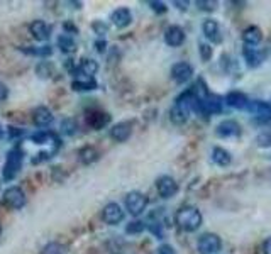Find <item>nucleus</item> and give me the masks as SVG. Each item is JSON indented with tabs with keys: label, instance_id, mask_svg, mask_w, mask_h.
<instances>
[{
	"label": "nucleus",
	"instance_id": "1",
	"mask_svg": "<svg viewBox=\"0 0 271 254\" xmlns=\"http://www.w3.org/2000/svg\"><path fill=\"white\" fill-rule=\"evenodd\" d=\"M175 221L182 231L195 232L202 226V214L195 207H183L176 212Z\"/></svg>",
	"mask_w": 271,
	"mask_h": 254
},
{
	"label": "nucleus",
	"instance_id": "2",
	"mask_svg": "<svg viewBox=\"0 0 271 254\" xmlns=\"http://www.w3.org/2000/svg\"><path fill=\"white\" fill-rule=\"evenodd\" d=\"M22 159H24V153L19 146L12 148L7 154V161L5 166H3V180H14L17 173L20 171V166H22Z\"/></svg>",
	"mask_w": 271,
	"mask_h": 254
},
{
	"label": "nucleus",
	"instance_id": "3",
	"mask_svg": "<svg viewBox=\"0 0 271 254\" xmlns=\"http://www.w3.org/2000/svg\"><path fill=\"white\" fill-rule=\"evenodd\" d=\"M197 112H202V114H219L222 110V98L219 95H205L204 98H197V105H195Z\"/></svg>",
	"mask_w": 271,
	"mask_h": 254
},
{
	"label": "nucleus",
	"instance_id": "4",
	"mask_svg": "<svg viewBox=\"0 0 271 254\" xmlns=\"http://www.w3.org/2000/svg\"><path fill=\"white\" fill-rule=\"evenodd\" d=\"M146 207H148V197L143 195L141 192H131L127 193L126 197V209L127 212L131 215H141L146 210Z\"/></svg>",
	"mask_w": 271,
	"mask_h": 254
},
{
	"label": "nucleus",
	"instance_id": "5",
	"mask_svg": "<svg viewBox=\"0 0 271 254\" xmlns=\"http://www.w3.org/2000/svg\"><path fill=\"white\" fill-rule=\"evenodd\" d=\"M222 246V241L219 236L216 234H204L197 243V248H199L200 254H214L217 253Z\"/></svg>",
	"mask_w": 271,
	"mask_h": 254
},
{
	"label": "nucleus",
	"instance_id": "6",
	"mask_svg": "<svg viewBox=\"0 0 271 254\" xmlns=\"http://www.w3.org/2000/svg\"><path fill=\"white\" fill-rule=\"evenodd\" d=\"M3 202L10 207V209H22L25 205V193L22 192V188L19 187H10L7 188L3 193Z\"/></svg>",
	"mask_w": 271,
	"mask_h": 254
},
{
	"label": "nucleus",
	"instance_id": "7",
	"mask_svg": "<svg viewBox=\"0 0 271 254\" xmlns=\"http://www.w3.org/2000/svg\"><path fill=\"white\" fill-rule=\"evenodd\" d=\"M102 217H104V221L107 224H110V226H115V224H119V222L124 221V210H122V207H120L119 204H115V202H110V204H107L104 207Z\"/></svg>",
	"mask_w": 271,
	"mask_h": 254
},
{
	"label": "nucleus",
	"instance_id": "8",
	"mask_svg": "<svg viewBox=\"0 0 271 254\" xmlns=\"http://www.w3.org/2000/svg\"><path fill=\"white\" fill-rule=\"evenodd\" d=\"M156 190L163 199H171L178 192V183L171 176H161L156 182Z\"/></svg>",
	"mask_w": 271,
	"mask_h": 254
},
{
	"label": "nucleus",
	"instance_id": "9",
	"mask_svg": "<svg viewBox=\"0 0 271 254\" xmlns=\"http://www.w3.org/2000/svg\"><path fill=\"white\" fill-rule=\"evenodd\" d=\"M171 76H173V80L176 83H187V81L193 76L192 64H188L185 61L173 64V68H171Z\"/></svg>",
	"mask_w": 271,
	"mask_h": 254
},
{
	"label": "nucleus",
	"instance_id": "10",
	"mask_svg": "<svg viewBox=\"0 0 271 254\" xmlns=\"http://www.w3.org/2000/svg\"><path fill=\"white\" fill-rule=\"evenodd\" d=\"M110 20H112V24H114L115 27L124 29L132 22V14H131V10H129L127 7H119L110 14Z\"/></svg>",
	"mask_w": 271,
	"mask_h": 254
},
{
	"label": "nucleus",
	"instance_id": "11",
	"mask_svg": "<svg viewBox=\"0 0 271 254\" xmlns=\"http://www.w3.org/2000/svg\"><path fill=\"white\" fill-rule=\"evenodd\" d=\"M165 41L168 46L178 48V46H182L185 42V31L180 25H170L165 31Z\"/></svg>",
	"mask_w": 271,
	"mask_h": 254
},
{
	"label": "nucleus",
	"instance_id": "12",
	"mask_svg": "<svg viewBox=\"0 0 271 254\" xmlns=\"http://www.w3.org/2000/svg\"><path fill=\"white\" fill-rule=\"evenodd\" d=\"M32 120L37 127H48L53 124L54 115L48 107H37V109L32 112Z\"/></svg>",
	"mask_w": 271,
	"mask_h": 254
},
{
	"label": "nucleus",
	"instance_id": "13",
	"mask_svg": "<svg viewBox=\"0 0 271 254\" xmlns=\"http://www.w3.org/2000/svg\"><path fill=\"white\" fill-rule=\"evenodd\" d=\"M216 132H217L219 137H234V136H239L241 127L236 120L227 119V120H222V122L219 124Z\"/></svg>",
	"mask_w": 271,
	"mask_h": 254
},
{
	"label": "nucleus",
	"instance_id": "14",
	"mask_svg": "<svg viewBox=\"0 0 271 254\" xmlns=\"http://www.w3.org/2000/svg\"><path fill=\"white\" fill-rule=\"evenodd\" d=\"M202 31H204L205 37L212 42H222V34H221V27H219L217 20L214 19H207L204 24H202Z\"/></svg>",
	"mask_w": 271,
	"mask_h": 254
},
{
	"label": "nucleus",
	"instance_id": "15",
	"mask_svg": "<svg viewBox=\"0 0 271 254\" xmlns=\"http://www.w3.org/2000/svg\"><path fill=\"white\" fill-rule=\"evenodd\" d=\"M131 132H132L131 122H119L110 129V137L114 141H117V143H124V141H127L131 137Z\"/></svg>",
	"mask_w": 271,
	"mask_h": 254
},
{
	"label": "nucleus",
	"instance_id": "16",
	"mask_svg": "<svg viewBox=\"0 0 271 254\" xmlns=\"http://www.w3.org/2000/svg\"><path fill=\"white\" fill-rule=\"evenodd\" d=\"M29 31H31L32 37L36 41H46L49 39L51 36V29L48 27V24L44 22V20H34V22L29 25Z\"/></svg>",
	"mask_w": 271,
	"mask_h": 254
},
{
	"label": "nucleus",
	"instance_id": "17",
	"mask_svg": "<svg viewBox=\"0 0 271 254\" xmlns=\"http://www.w3.org/2000/svg\"><path fill=\"white\" fill-rule=\"evenodd\" d=\"M87 122L92 129L98 131V129H104L107 124L110 122V115L105 114V112H90L87 117Z\"/></svg>",
	"mask_w": 271,
	"mask_h": 254
},
{
	"label": "nucleus",
	"instance_id": "18",
	"mask_svg": "<svg viewBox=\"0 0 271 254\" xmlns=\"http://www.w3.org/2000/svg\"><path fill=\"white\" fill-rule=\"evenodd\" d=\"M261 39H263V34H261V29L258 25H249V27L244 29L243 32V41L249 46H256L260 44Z\"/></svg>",
	"mask_w": 271,
	"mask_h": 254
},
{
	"label": "nucleus",
	"instance_id": "19",
	"mask_svg": "<svg viewBox=\"0 0 271 254\" xmlns=\"http://www.w3.org/2000/svg\"><path fill=\"white\" fill-rule=\"evenodd\" d=\"M244 56H246V61H248L249 66L256 68V66H260V64L265 61L266 53H265V49L248 48L246 51H244Z\"/></svg>",
	"mask_w": 271,
	"mask_h": 254
},
{
	"label": "nucleus",
	"instance_id": "20",
	"mask_svg": "<svg viewBox=\"0 0 271 254\" xmlns=\"http://www.w3.org/2000/svg\"><path fill=\"white\" fill-rule=\"evenodd\" d=\"M248 109L253 112L255 115L260 117H271V105H268L263 100H255V102H248Z\"/></svg>",
	"mask_w": 271,
	"mask_h": 254
},
{
	"label": "nucleus",
	"instance_id": "21",
	"mask_svg": "<svg viewBox=\"0 0 271 254\" xmlns=\"http://www.w3.org/2000/svg\"><path fill=\"white\" fill-rule=\"evenodd\" d=\"M226 102L227 105L234 107V109H244V107H248V97L243 92H231L226 97Z\"/></svg>",
	"mask_w": 271,
	"mask_h": 254
},
{
	"label": "nucleus",
	"instance_id": "22",
	"mask_svg": "<svg viewBox=\"0 0 271 254\" xmlns=\"http://www.w3.org/2000/svg\"><path fill=\"white\" fill-rule=\"evenodd\" d=\"M212 159H214V163H217L219 166H227V165H231L232 156H231V153L226 151L224 148H214Z\"/></svg>",
	"mask_w": 271,
	"mask_h": 254
},
{
	"label": "nucleus",
	"instance_id": "23",
	"mask_svg": "<svg viewBox=\"0 0 271 254\" xmlns=\"http://www.w3.org/2000/svg\"><path fill=\"white\" fill-rule=\"evenodd\" d=\"M58 48L61 49V53L70 54V53H73V51L76 49L75 39H73L70 34H61V36L58 37Z\"/></svg>",
	"mask_w": 271,
	"mask_h": 254
},
{
	"label": "nucleus",
	"instance_id": "24",
	"mask_svg": "<svg viewBox=\"0 0 271 254\" xmlns=\"http://www.w3.org/2000/svg\"><path fill=\"white\" fill-rule=\"evenodd\" d=\"M78 156H80V161H81V163H85V165H90V163L97 161L100 154H98V151H97L95 148H93V146H85L83 149H80Z\"/></svg>",
	"mask_w": 271,
	"mask_h": 254
},
{
	"label": "nucleus",
	"instance_id": "25",
	"mask_svg": "<svg viewBox=\"0 0 271 254\" xmlns=\"http://www.w3.org/2000/svg\"><path fill=\"white\" fill-rule=\"evenodd\" d=\"M78 71H81L83 75H88V76H93L95 73L98 71V63L95 59H81L80 61V66H78Z\"/></svg>",
	"mask_w": 271,
	"mask_h": 254
},
{
	"label": "nucleus",
	"instance_id": "26",
	"mask_svg": "<svg viewBox=\"0 0 271 254\" xmlns=\"http://www.w3.org/2000/svg\"><path fill=\"white\" fill-rule=\"evenodd\" d=\"M73 90L76 92H87V90H95L97 88V83L93 80H88V81H73Z\"/></svg>",
	"mask_w": 271,
	"mask_h": 254
},
{
	"label": "nucleus",
	"instance_id": "27",
	"mask_svg": "<svg viewBox=\"0 0 271 254\" xmlns=\"http://www.w3.org/2000/svg\"><path fill=\"white\" fill-rule=\"evenodd\" d=\"M25 54H32V56H49L53 53V49L49 46H42V48H22Z\"/></svg>",
	"mask_w": 271,
	"mask_h": 254
},
{
	"label": "nucleus",
	"instance_id": "28",
	"mask_svg": "<svg viewBox=\"0 0 271 254\" xmlns=\"http://www.w3.org/2000/svg\"><path fill=\"white\" fill-rule=\"evenodd\" d=\"M41 254H64V251H63V246H61V244H58V243H49V244H46V246L42 248Z\"/></svg>",
	"mask_w": 271,
	"mask_h": 254
},
{
	"label": "nucleus",
	"instance_id": "29",
	"mask_svg": "<svg viewBox=\"0 0 271 254\" xmlns=\"http://www.w3.org/2000/svg\"><path fill=\"white\" fill-rule=\"evenodd\" d=\"M144 229H146V224L144 222L134 221V222H131L126 227V232H127V234H139V232H143Z\"/></svg>",
	"mask_w": 271,
	"mask_h": 254
},
{
	"label": "nucleus",
	"instance_id": "30",
	"mask_svg": "<svg viewBox=\"0 0 271 254\" xmlns=\"http://www.w3.org/2000/svg\"><path fill=\"white\" fill-rule=\"evenodd\" d=\"M51 137H53L51 132L42 131V132H36V134L32 136V141L36 144H44V143H48V139H51Z\"/></svg>",
	"mask_w": 271,
	"mask_h": 254
},
{
	"label": "nucleus",
	"instance_id": "31",
	"mask_svg": "<svg viewBox=\"0 0 271 254\" xmlns=\"http://www.w3.org/2000/svg\"><path fill=\"white\" fill-rule=\"evenodd\" d=\"M256 143L258 146H271V131L261 132V134L256 137Z\"/></svg>",
	"mask_w": 271,
	"mask_h": 254
},
{
	"label": "nucleus",
	"instance_id": "32",
	"mask_svg": "<svg viewBox=\"0 0 271 254\" xmlns=\"http://www.w3.org/2000/svg\"><path fill=\"white\" fill-rule=\"evenodd\" d=\"M36 71H37V75L42 76V78H46V76H51L49 75V73H51V64L46 63V61H42V63L37 64Z\"/></svg>",
	"mask_w": 271,
	"mask_h": 254
},
{
	"label": "nucleus",
	"instance_id": "33",
	"mask_svg": "<svg viewBox=\"0 0 271 254\" xmlns=\"http://www.w3.org/2000/svg\"><path fill=\"white\" fill-rule=\"evenodd\" d=\"M197 5H199V8H202V10H214V8L217 7V2H214V0H199Z\"/></svg>",
	"mask_w": 271,
	"mask_h": 254
},
{
	"label": "nucleus",
	"instance_id": "34",
	"mask_svg": "<svg viewBox=\"0 0 271 254\" xmlns=\"http://www.w3.org/2000/svg\"><path fill=\"white\" fill-rule=\"evenodd\" d=\"M61 127H63V131L66 132V134H73V132L76 131V122H75V120H71V119H66L61 124Z\"/></svg>",
	"mask_w": 271,
	"mask_h": 254
},
{
	"label": "nucleus",
	"instance_id": "35",
	"mask_svg": "<svg viewBox=\"0 0 271 254\" xmlns=\"http://www.w3.org/2000/svg\"><path fill=\"white\" fill-rule=\"evenodd\" d=\"M200 56H202L204 61H209V59L212 58V48H210L209 44H204V42H202L200 44Z\"/></svg>",
	"mask_w": 271,
	"mask_h": 254
},
{
	"label": "nucleus",
	"instance_id": "36",
	"mask_svg": "<svg viewBox=\"0 0 271 254\" xmlns=\"http://www.w3.org/2000/svg\"><path fill=\"white\" fill-rule=\"evenodd\" d=\"M149 5L154 12H158V14H165L166 12V3L163 2H149Z\"/></svg>",
	"mask_w": 271,
	"mask_h": 254
},
{
	"label": "nucleus",
	"instance_id": "37",
	"mask_svg": "<svg viewBox=\"0 0 271 254\" xmlns=\"http://www.w3.org/2000/svg\"><path fill=\"white\" fill-rule=\"evenodd\" d=\"M93 29H95V32L98 34V36H104V34H107V25L104 22H100V20H97V22L93 24Z\"/></svg>",
	"mask_w": 271,
	"mask_h": 254
},
{
	"label": "nucleus",
	"instance_id": "38",
	"mask_svg": "<svg viewBox=\"0 0 271 254\" xmlns=\"http://www.w3.org/2000/svg\"><path fill=\"white\" fill-rule=\"evenodd\" d=\"M158 254H176V253L170 244H163V246L158 249Z\"/></svg>",
	"mask_w": 271,
	"mask_h": 254
},
{
	"label": "nucleus",
	"instance_id": "39",
	"mask_svg": "<svg viewBox=\"0 0 271 254\" xmlns=\"http://www.w3.org/2000/svg\"><path fill=\"white\" fill-rule=\"evenodd\" d=\"M7 97H8V88H7V85L0 81V102H3Z\"/></svg>",
	"mask_w": 271,
	"mask_h": 254
},
{
	"label": "nucleus",
	"instance_id": "40",
	"mask_svg": "<svg viewBox=\"0 0 271 254\" xmlns=\"http://www.w3.org/2000/svg\"><path fill=\"white\" fill-rule=\"evenodd\" d=\"M263 251H265V254H271V238H268V239L265 241Z\"/></svg>",
	"mask_w": 271,
	"mask_h": 254
},
{
	"label": "nucleus",
	"instance_id": "41",
	"mask_svg": "<svg viewBox=\"0 0 271 254\" xmlns=\"http://www.w3.org/2000/svg\"><path fill=\"white\" fill-rule=\"evenodd\" d=\"M95 46H97V51H98V53H104L105 48H107V42H105V41H97V42H95Z\"/></svg>",
	"mask_w": 271,
	"mask_h": 254
},
{
	"label": "nucleus",
	"instance_id": "42",
	"mask_svg": "<svg viewBox=\"0 0 271 254\" xmlns=\"http://www.w3.org/2000/svg\"><path fill=\"white\" fill-rule=\"evenodd\" d=\"M175 5H180V8L183 10V8H187L188 3H187V2H175Z\"/></svg>",
	"mask_w": 271,
	"mask_h": 254
},
{
	"label": "nucleus",
	"instance_id": "43",
	"mask_svg": "<svg viewBox=\"0 0 271 254\" xmlns=\"http://www.w3.org/2000/svg\"><path fill=\"white\" fill-rule=\"evenodd\" d=\"M3 137V129H2V126H0V139Z\"/></svg>",
	"mask_w": 271,
	"mask_h": 254
},
{
	"label": "nucleus",
	"instance_id": "44",
	"mask_svg": "<svg viewBox=\"0 0 271 254\" xmlns=\"http://www.w3.org/2000/svg\"><path fill=\"white\" fill-rule=\"evenodd\" d=\"M0 234H2V227H0Z\"/></svg>",
	"mask_w": 271,
	"mask_h": 254
}]
</instances>
